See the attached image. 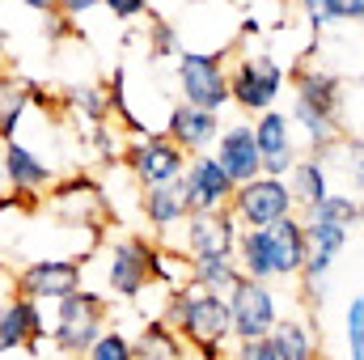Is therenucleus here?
Here are the masks:
<instances>
[{
  "label": "nucleus",
  "mask_w": 364,
  "mask_h": 360,
  "mask_svg": "<svg viewBox=\"0 0 364 360\" xmlns=\"http://www.w3.org/2000/svg\"><path fill=\"white\" fill-rule=\"evenodd\" d=\"M153 259L157 246L127 233V238H110L81 263L85 271V288L106 297V301H140L157 280H153Z\"/></svg>",
  "instance_id": "1"
},
{
  "label": "nucleus",
  "mask_w": 364,
  "mask_h": 360,
  "mask_svg": "<svg viewBox=\"0 0 364 360\" xmlns=\"http://www.w3.org/2000/svg\"><path fill=\"white\" fill-rule=\"evenodd\" d=\"M161 322H170L186 339L191 352L208 360H225L229 344H233V318H229V301L208 292V288H195L186 284L178 292L166 297V309H161Z\"/></svg>",
  "instance_id": "2"
},
{
  "label": "nucleus",
  "mask_w": 364,
  "mask_h": 360,
  "mask_svg": "<svg viewBox=\"0 0 364 360\" xmlns=\"http://www.w3.org/2000/svg\"><path fill=\"white\" fill-rule=\"evenodd\" d=\"M106 314H110L106 297H97L90 288H77L73 297L51 305V327H47L51 348L64 356H85L97 344V335L106 331Z\"/></svg>",
  "instance_id": "3"
},
{
  "label": "nucleus",
  "mask_w": 364,
  "mask_h": 360,
  "mask_svg": "<svg viewBox=\"0 0 364 360\" xmlns=\"http://www.w3.org/2000/svg\"><path fill=\"white\" fill-rule=\"evenodd\" d=\"M284 64L275 60L272 51H250V55H237L229 64V93H233V106L246 110V115H267L275 110V102L284 97Z\"/></svg>",
  "instance_id": "4"
},
{
  "label": "nucleus",
  "mask_w": 364,
  "mask_h": 360,
  "mask_svg": "<svg viewBox=\"0 0 364 360\" xmlns=\"http://www.w3.org/2000/svg\"><path fill=\"white\" fill-rule=\"evenodd\" d=\"M174 81H178V102H186V106L220 115L233 102V93H229V60L225 55L182 51L174 60Z\"/></svg>",
  "instance_id": "5"
},
{
  "label": "nucleus",
  "mask_w": 364,
  "mask_h": 360,
  "mask_svg": "<svg viewBox=\"0 0 364 360\" xmlns=\"http://www.w3.org/2000/svg\"><path fill=\"white\" fill-rule=\"evenodd\" d=\"M119 162L136 179L140 191H149V186H174L186 174V166H191V157L182 153L166 132H140V136H132V144L123 149Z\"/></svg>",
  "instance_id": "6"
},
{
  "label": "nucleus",
  "mask_w": 364,
  "mask_h": 360,
  "mask_svg": "<svg viewBox=\"0 0 364 360\" xmlns=\"http://www.w3.org/2000/svg\"><path fill=\"white\" fill-rule=\"evenodd\" d=\"M77 288H85V271H81V259H30L21 263L17 275H13V292L34 301V305H60L64 297H73Z\"/></svg>",
  "instance_id": "7"
},
{
  "label": "nucleus",
  "mask_w": 364,
  "mask_h": 360,
  "mask_svg": "<svg viewBox=\"0 0 364 360\" xmlns=\"http://www.w3.org/2000/svg\"><path fill=\"white\" fill-rule=\"evenodd\" d=\"M229 212L237 216L242 229H267V225L284 221V216H296V199H292V191H288V179H267V174H259V179L242 182V186L233 191Z\"/></svg>",
  "instance_id": "8"
},
{
  "label": "nucleus",
  "mask_w": 364,
  "mask_h": 360,
  "mask_svg": "<svg viewBox=\"0 0 364 360\" xmlns=\"http://www.w3.org/2000/svg\"><path fill=\"white\" fill-rule=\"evenodd\" d=\"M174 191L182 195V203H186V212L195 216V212H225L229 203H233V179L216 166V157L212 153H203V157H191V166H186V174L174 182Z\"/></svg>",
  "instance_id": "9"
},
{
  "label": "nucleus",
  "mask_w": 364,
  "mask_h": 360,
  "mask_svg": "<svg viewBox=\"0 0 364 360\" xmlns=\"http://www.w3.org/2000/svg\"><path fill=\"white\" fill-rule=\"evenodd\" d=\"M229 318H233V339H267L279 322V301L272 284L242 280L229 292Z\"/></svg>",
  "instance_id": "10"
},
{
  "label": "nucleus",
  "mask_w": 364,
  "mask_h": 360,
  "mask_svg": "<svg viewBox=\"0 0 364 360\" xmlns=\"http://www.w3.org/2000/svg\"><path fill=\"white\" fill-rule=\"evenodd\" d=\"M242 238L237 216L225 212H195L182 225V255L186 259H216V255H233Z\"/></svg>",
  "instance_id": "11"
},
{
  "label": "nucleus",
  "mask_w": 364,
  "mask_h": 360,
  "mask_svg": "<svg viewBox=\"0 0 364 360\" xmlns=\"http://www.w3.org/2000/svg\"><path fill=\"white\" fill-rule=\"evenodd\" d=\"M55 166L26 140H4V186L30 203L43 199V191L55 186Z\"/></svg>",
  "instance_id": "12"
},
{
  "label": "nucleus",
  "mask_w": 364,
  "mask_h": 360,
  "mask_svg": "<svg viewBox=\"0 0 364 360\" xmlns=\"http://www.w3.org/2000/svg\"><path fill=\"white\" fill-rule=\"evenodd\" d=\"M47 208L68 221V225H85V229H102L106 221V195L102 186H93L90 179L73 174V179H60L51 191H47Z\"/></svg>",
  "instance_id": "13"
},
{
  "label": "nucleus",
  "mask_w": 364,
  "mask_h": 360,
  "mask_svg": "<svg viewBox=\"0 0 364 360\" xmlns=\"http://www.w3.org/2000/svg\"><path fill=\"white\" fill-rule=\"evenodd\" d=\"M255 140L263 153V174L267 179H288L292 166L301 162L296 153V127L288 119V110H267L255 119Z\"/></svg>",
  "instance_id": "14"
},
{
  "label": "nucleus",
  "mask_w": 364,
  "mask_h": 360,
  "mask_svg": "<svg viewBox=\"0 0 364 360\" xmlns=\"http://www.w3.org/2000/svg\"><path fill=\"white\" fill-rule=\"evenodd\" d=\"M47 339V314L43 305L26 301V297H4L0 301V356L9 352H38V344Z\"/></svg>",
  "instance_id": "15"
},
{
  "label": "nucleus",
  "mask_w": 364,
  "mask_h": 360,
  "mask_svg": "<svg viewBox=\"0 0 364 360\" xmlns=\"http://www.w3.org/2000/svg\"><path fill=\"white\" fill-rule=\"evenodd\" d=\"M288 81H292V102H305L309 110H318L322 119H331V123L343 127V81L331 68H322V64H296L288 73Z\"/></svg>",
  "instance_id": "16"
},
{
  "label": "nucleus",
  "mask_w": 364,
  "mask_h": 360,
  "mask_svg": "<svg viewBox=\"0 0 364 360\" xmlns=\"http://www.w3.org/2000/svg\"><path fill=\"white\" fill-rule=\"evenodd\" d=\"M161 132L178 144L186 157H203V153L220 140L225 123H220V115H212V110H199V106L174 102L170 115H166V127H161Z\"/></svg>",
  "instance_id": "17"
},
{
  "label": "nucleus",
  "mask_w": 364,
  "mask_h": 360,
  "mask_svg": "<svg viewBox=\"0 0 364 360\" xmlns=\"http://www.w3.org/2000/svg\"><path fill=\"white\" fill-rule=\"evenodd\" d=\"M216 166L233 179V186L259 179L263 174V153H259V140H255V123H225L220 140H216Z\"/></svg>",
  "instance_id": "18"
},
{
  "label": "nucleus",
  "mask_w": 364,
  "mask_h": 360,
  "mask_svg": "<svg viewBox=\"0 0 364 360\" xmlns=\"http://www.w3.org/2000/svg\"><path fill=\"white\" fill-rule=\"evenodd\" d=\"M267 233V250H272V275L275 280H301V271L309 263V238H305V221L301 216H284L263 229Z\"/></svg>",
  "instance_id": "19"
},
{
  "label": "nucleus",
  "mask_w": 364,
  "mask_h": 360,
  "mask_svg": "<svg viewBox=\"0 0 364 360\" xmlns=\"http://www.w3.org/2000/svg\"><path fill=\"white\" fill-rule=\"evenodd\" d=\"M288 191H292V199H296V208L305 212V208H318L335 186H331V162L322 157V153H309V157H301L296 166H292V174H288Z\"/></svg>",
  "instance_id": "20"
},
{
  "label": "nucleus",
  "mask_w": 364,
  "mask_h": 360,
  "mask_svg": "<svg viewBox=\"0 0 364 360\" xmlns=\"http://www.w3.org/2000/svg\"><path fill=\"white\" fill-rule=\"evenodd\" d=\"M34 97H38V85L21 81V77H0V140H17L26 115L34 110Z\"/></svg>",
  "instance_id": "21"
},
{
  "label": "nucleus",
  "mask_w": 364,
  "mask_h": 360,
  "mask_svg": "<svg viewBox=\"0 0 364 360\" xmlns=\"http://www.w3.org/2000/svg\"><path fill=\"white\" fill-rule=\"evenodd\" d=\"M132 352H136V360H186L191 356L186 339H182L170 322H161V318H149L144 322V331L132 339Z\"/></svg>",
  "instance_id": "22"
},
{
  "label": "nucleus",
  "mask_w": 364,
  "mask_h": 360,
  "mask_svg": "<svg viewBox=\"0 0 364 360\" xmlns=\"http://www.w3.org/2000/svg\"><path fill=\"white\" fill-rule=\"evenodd\" d=\"M140 212H144V221L157 233L178 229V225H186V216H191L174 186H149V191H140Z\"/></svg>",
  "instance_id": "23"
},
{
  "label": "nucleus",
  "mask_w": 364,
  "mask_h": 360,
  "mask_svg": "<svg viewBox=\"0 0 364 360\" xmlns=\"http://www.w3.org/2000/svg\"><path fill=\"white\" fill-rule=\"evenodd\" d=\"M267 339L279 360H318V335L305 318H279Z\"/></svg>",
  "instance_id": "24"
},
{
  "label": "nucleus",
  "mask_w": 364,
  "mask_h": 360,
  "mask_svg": "<svg viewBox=\"0 0 364 360\" xmlns=\"http://www.w3.org/2000/svg\"><path fill=\"white\" fill-rule=\"evenodd\" d=\"M242 280H246V275H242V268H237L233 255L191 259V284H195V288H208V292H216V297H225V301H229V292H233Z\"/></svg>",
  "instance_id": "25"
},
{
  "label": "nucleus",
  "mask_w": 364,
  "mask_h": 360,
  "mask_svg": "<svg viewBox=\"0 0 364 360\" xmlns=\"http://www.w3.org/2000/svg\"><path fill=\"white\" fill-rule=\"evenodd\" d=\"M305 26L314 34L339 26V21H364V0H301Z\"/></svg>",
  "instance_id": "26"
},
{
  "label": "nucleus",
  "mask_w": 364,
  "mask_h": 360,
  "mask_svg": "<svg viewBox=\"0 0 364 360\" xmlns=\"http://www.w3.org/2000/svg\"><path fill=\"white\" fill-rule=\"evenodd\" d=\"M301 221H326V225H343L352 229L356 221H364V199L352 195V191H331L318 208H305Z\"/></svg>",
  "instance_id": "27"
},
{
  "label": "nucleus",
  "mask_w": 364,
  "mask_h": 360,
  "mask_svg": "<svg viewBox=\"0 0 364 360\" xmlns=\"http://www.w3.org/2000/svg\"><path fill=\"white\" fill-rule=\"evenodd\" d=\"M153 280L166 284L170 292H178L191 284V259L174 250V246H157V259H153Z\"/></svg>",
  "instance_id": "28"
},
{
  "label": "nucleus",
  "mask_w": 364,
  "mask_h": 360,
  "mask_svg": "<svg viewBox=\"0 0 364 360\" xmlns=\"http://www.w3.org/2000/svg\"><path fill=\"white\" fill-rule=\"evenodd\" d=\"M305 238H309V250H318V255H326V259H339V255L348 250L352 229L326 225V221H305Z\"/></svg>",
  "instance_id": "29"
},
{
  "label": "nucleus",
  "mask_w": 364,
  "mask_h": 360,
  "mask_svg": "<svg viewBox=\"0 0 364 360\" xmlns=\"http://www.w3.org/2000/svg\"><path fill=\"white\" fill-rule=\"evenodd\" d=\"M68 106L77 115H85L93 127H97L110 115V90H102V85H77V90H68Z\"/></svg>",
  "instance_id": "30"
},
{
  "label": "nucleus",
  "mask_w": 364,
  "mask_h": 360,
  "mask_svg": "<svg viewBox=\"0 0 364 360\" xmlns=\"http://www.w3.org/2000/svg\"><path fill=\"white\" fill-rule=\"evenodd\" d=\"M178 55H182L178 26L153 21V26H149V60H178Z\"/></svg>",
  "instance_id": "31"
},
{
  "label": "nucleus",
  "mask_w": 364,
  "mask_h": 360,
  "mask_svg": "<svg viewBox=\"0 0 364 360\" xmlns=\"http://www.w3.org/2000/svg\"><path fill=\"white\" fill-rule=\"evenodd\" d=\"M85 360H136V352H132V339L123 335V331H102L97 335V344H93L90 352H85Z\"/></svg>",
  "instance_id": "32"
},
{
  "label": "nucleus",
  "mask_w": 364,
  "mask_h": 360,
  "mask_svg": "<svg viewBox=\"0 0 364 360\" xmlns=\"http://www.w3.org/2000/svg\"><path fill=\"white\" fill-rule=\"evenodd\" d=\"M343 339H348L352 360H364V292L352 297V305H348V314H343Z\"/></svg>",
  "instance_id": "33"
},
{
  "label": "nucleus",
  "mask_w": 364,
  "mask_h": 360,
  "mask_svg": "<svg viewBox=\"0 0 364 360\" xmlns=\"http://www.w3.org/2000/svg\"><path fill=\"white\" fill-rule=\"evenodd\" d=\"M225 360H279L272 348V339H233Z\"/></svg>",
  "instance_id": "34"
},
{
  "label": "nucleus",
  "mask_w": 364,
  "mask_h": 360,
  "mask_svg": "<svg viewBox=\"0 0 364 360\" xmlns=\"http://www.w3.org/2000/svg\"><path fill=\"white\" fill-rule=\"evenodd\" d=\"M114 21H136V17H144L149 13V0H97Z\"/></svg>",
  "instance_id": "35"
},
{
  "label": "nucleus",
  "mask_w": 364,
  "mask_h": 360,
  "mask_svg": "<svg viewBox=\"0 0 364 360\" xmlns=\"http://www.w3.org/2000/svg\"><path fill=\"white\" fill-rule=\"evenodd\" d=\"M55 9L73 21V17H81V13H90V9H97V0H55Z\"/></svg>",
  "instance_id": "36"
},
{
  "label": "nucleus",
  "mask_w": 364,
  "mask_h": 360,
  "mask_svg": "<svg viewBox=\"0 0 364 360\" xmlns=\"http://www.w3.org/2000/svg\"><path fill=\"white\" fill-rule=\"evenodd\" d=\"M13 4H26L30 13H47V17H51V13H60V9H55V0H13Z\"/></svg>",
  "instance_id": "37"
},
{
  "label": "nucleus",
  "mask_w": 364,
  "mask_h": 360,
  "mask_svg": "<svg viewBox=\"0 0 364 360\" xmlns=\"http://www.w3.org/2000/svg\"><path fill=\"white\" fill-rule=\"evenodd\" d=\"M0 195H4V140H0Z\"/></svg>",
  "instance_id": "38"
},
{
  "label": "nucleus",
  "mask_w": 364,
  "mask_h": 360,
  "mask_svg": "<svg viewBox=\"0 0 364 360\" xmlns=\"http://www.w3.org/2000/svg\"><path fill=\"white\" fill-rule=\"evenodd\" d=\"M4 47H9V30L0 26V55H4Z\"/></svg>",
  "instance_id": "39"
},
{
  "label": "nucleus",
  "mask_w": 364,
  "mask_h": 360,
  "mask_svg": "<svg viewBox=\"0 0 364 360\" xmlns=\"http://www.w3.org/2000/svg\"><path fill=\"white\" fill-rule=\"evenodd\" d=\"M0 77H4V68H0Z\"/></svg>",
  "instance_id": "40"
},
{
  "label": "nucleus",
  "mask_w": 364,
  "mask_h": 360,
  "mask_svg": "<svg viewBox=\"0 0 364 360\" xmlns=\"http://www.w3.org/2000/svg\"><path fill=\"white\" fill-rule=\"evenodd\" d=\"M360 26H364V21H360Z\"/></svg>",
  "instance_id": "41"
}]
</instances>
